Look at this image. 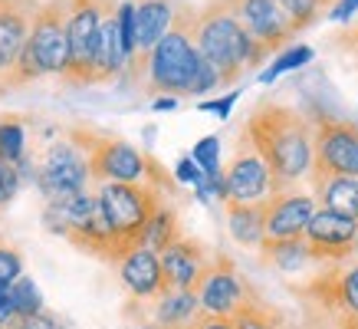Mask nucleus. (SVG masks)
Segmentation results:
<instances>
[{
	"label": "nucleus",
	"mask_w": 358,
	"mask_h": 329,
	"mask_svg": "<svg viewBox=\"0 0 358 329\" xmlns=\"http://www.w3.org/2000/svg\"><path fill=\"white\" fill-rule=\"evenodd\" d=\"M299 296L315 303L319 309H326V313H336V316L358 313V260L326 263V270H319L299 290Z\"/></svg>",
	"instance_id": "ddd939ff"
},
{
	"label": "nucleus",
	"mask_w": 358,
	"mask_h": 329,
	"mask_svg": "<svg viewBox=\"0 0 358 329\" xmlns=\"http://www.w3.org/2000/svg\"><path fill=\"white\" fill-rule=\"evenodd\" d=\"M23 145H27V122H23V115H3L0 119V158L10 164H20Z\"/></svg>",
	"instance_id": "a878e982"
},
{
	"label": "nucleus",
	"mask_w": 358,
	"mask_h": 329,
	"mask_svg": "<svg viewBox=\"0 0 358 329\" xmlns=\"http://www.w3.org/2000/svg\"><path fill=\"white\" fill-rule=\"evenodd\" d=\"M260 257L270 267L282 270V274H296V270H303L306 263H315L306 237H296V241H263Z\"/></svg>",
	"instance_id": "b1692460"
},
{
	"label": "nucleus",
	"mask_w": 358,
	"mask_h": 329,
	"mask_svg": "<svg viewBox=\"0 0 358 329\" xmlns=\"http://www.w3.org/2000/svg\"><path fill=\"white\" fill-rule=\"evenodd\" d=\"M69 139L86 152L96 185L119 181V185H158L162 188V181H168L164 168H158V162H155L152 155H145L138 145L125 142L119 135L92 132V129H73Z\"/></svg>",
	"instance_id": "20e7f679"
},
{
	"label": "nucleus",
	"mask_w": 358,
	"mask_h": 329,
	"mask_svg": "<svg viewBox=\"0 0 358 329\" xmlns=\"http://www.w3.org/2000/svg\"><path fill=\"white\" fill-rule=\"evenodd\" d=\"M332 175L358 178V122L322 115L315 119V158L309 178L315 181Z\"/></svg>",
	"instance_id": "0eeeda50"
},
{
	"label": "nucleus",
	"mask_w": 358,
	"mask_h": 329,
	"mask_svg": "<svg viewBox=\"0 0 358 329\" xmlns=\"http://www.w3.org/2000/svg\"><path fill=\"white\" fill-rule=\"evenodd\" d=\"M197 300H201V313L210 316H234L240 307H247L257 300L253 286L243 280V274L237 270V263L217 253L210 267H207L204 280L197 286Z\"/></svg>",
	"instance_id": "1a4fd4ad"
},
{
	"label": "nucleus",
	"mask_w": 358,
	"mask_h": 329,
	"mask_svg": "<svg viewBox=\"0 0 358 329\" xmlns=\"http://www.w3.org/2000/svg\"><path fill=\"white\" fill-rule=\"evenodd\" d=\"M89 181H92L89 158L73 139L50 145V152L43 155V164H40V175H36V185L46 195V201H66V197L86 195Z\"/></svg>",
	"instance_id": "6e6552de"
},
{
	"label": "nucleus",
	"mask_w": 358,
	"mask_h": 329,
	"mask_svg": "<svg viewBox=\"0 0 358 329\" xmlns=\"http://www.w3.org/2000/svg\"><path fill=\"white\" fill-rule=\"evenodd\" d=\"M40 76H46L43 66H40V59H36V53H33V46L27 43L20 53L13 56L10 69H7V76H3V83H0V92H10V89L30 86V83H36Z\"/></svg>",
	"instance_id": "393cba45"
},
{
	"label": "nucleus",
	"mask_w": 358,
	"mask_h": 329,
	"mask_svg": "<svg viewBox=\"0 0 358 329\" xmlns=\"http://www.w3.org/2000/svg\"><path fill=\"white\" fill-rule=\"evenodd\" d=\"M230 319H234L237 329H282V316L273 307H266L260 296L253 303H247V307H240Z\"/></svg>",
	"instance_id": "bb28decb"
},
{
	"label": "nucleus",
	"mask_w": 358,
	"mask_h": 329,
	"mask_svg": "<svg viewBox=\"0 0 358 329\" xmlns=\"http://www.w3.org/2000/svg\"><path fill=\"white\" fill-rule=\"evenodd\" d=\"M201 316L194 290H168L152 303V323L162 329H191Z\"/></svg>",
	"instance_id": "aec40b11"
},
{
	"label": "nucleus",
	"mask_w": 358,
	"mask_h": 329,
	"mask_svg": "<svg viewBox=\"0 0 358 329\" xmlns=\"http://www.w3.org/2000/svg\"><path fill=\"white\" fill-rule=\"evenodd\" d=\"M315 211H319V201L309 191H299V188L276 191L266 201V241H296V237H306V227H309Z\"/></svg>",
	"instance_id": "2eb2a0df"
},
{
	"label": "nucleus",
	"mask_w": 358,
	"mask_h": 329,
	"mask_svg": "<svg viewBox=\"0 0 358 329\" xmlns=\"http://www.w3.org/2000/svg\"><path fill=\"white\" fill-rule=\"evenodd\" d=\"M30 46L46 76H66L69 36H66V0H46L33 17Z\"/></svg>",
	"instance_id": "9b49d317"
},
{
	"label": "nucleus",
	"mask_w": 358,
	"mask_h": 329,
	"mask_svg": "<svg viewBox=\"0 0 358 329\" xmlns=\"http://www.w3.org/2000/svg\"><path fill=\"white\" fill-rule=\"evenodd\" d=\"M194 329H237L230 316H210V313H201L194 323Z\"/></svg>",
	"instance_id": "4c0bfd02"
},
{
	"label": "nucleus",
	"mask_w": 358,
	"mask_h": 329,
	"mask_svg": "<svg viewBox=\"0 0 358 329\" xmlns=\"http://www.w3.org/2000/svg\"><path fill=\"white\" fill-rule=\"evenodd\" d=\"M224 4L247 27L250 36L260 46H266L270 53H282L293 43L296 27L280 7V0H224Z\"/></svg>",
	"instance_id": "f8f14e48"
},
{
	"label": "nucleus",
	"mask_w": 358,
	"mask_h": 329,
	"mask_svg": "<svg viewBox=\"0 0 358 329\" xmlns=\"http://www.w3.org/2000/svg\"><path fill=\"white\" fill-rule=\"evenodd\" d=\"M10 300H13V309L23 313V316H33V313L46 309L43 296H40V290H36V284H33L30 276H20V280L10 286Z\"/></svg>",
	"instance_id": "c756f323"
},
{
	"label": "nucleus",
	"mask_w": 358,
	"mask_h": 329,
	"mask_svg": "<svg viewBox=\"0 0 358 329\" xmlns=\"http://www.w3.org/2000/svg\"><path fill=\"white\" fill-rule=\"evenodd\" d=\"M119 0H66V36H69V63L66 83L69 86H92V63H96L102 23Z\"/></svg>",
	"instance_id": "39448f33"
},
{
	"label": "nucleus",
	"mask_w": 358,
	"mask_h": 329,
	"mask_svg": "<svg viewBox=\"0 0 358 329\" xmlns=\"http://www.w3.org/2000/svg\"><path fill=\"white\" fill-rule=\"evenodd\" d=\"M7 313H13V300L10 293H0V316H7Z\"/></svg>",
	"instance_id": "37998d69"
},
{
	"label": "nucleus",
	"mask_w": 358,
	"mask_h": 329,
	"mask_svg": "<svg viewBox=\"0 0 358 329\" xmlns=\"http://www.w3.org/2000/svg\"><path fill=\"white\" fill-rule=\"evenodd\" d=\"M20 276H23V257H20V251L0 241V284L13 286Z\"/></svg>",
	"instance_id": "2f4dec72"
},
{
	"label": "nucleus",
	"mask_w": 358,
	"mask_h": 329,
	"mask_svg": "<svg viewBox=\"0 0 358 329\" xmlns=\"http://www.w3.org/2000/svg\"><path fill=\"white\" fill-rule=\"evenodd\" d=\"M27 323H30V316H23V313H7V316H0V329H27Z\"/></svg>",
	"instance_id": "58836bf2"
},
{
	"label": "nucleus",
	"mask_w": 358,
	"mask_h": 329,
	"mask_svg": "<svg viewBox=\"0 0 358 329\" xmlns=\"http://www.w3.org/2000/svg\"><path fill=\"white\" fill-rule=\"evenodd\" d=\"M174 178H178V181H181V185H191V188H197L201 185V181H204V168H201V164L194 162V158H191V155H185V158H181V162L174 164Z\"/></svg>",
	"instance_id": "72a5a7b5"
},
{
	"label": "nucleus",
	"mask_w": 358,
	"mask_h": 329,
	"mask_svg": "<svg viewBox=\"0 0 358 329\" xmlns=\"http://www.w3.org/2000/svg\"><path fill=\"white\" fill-rule=\"evenodd\" d=\"M181 237H185V230H181V214H178L174 204L162 201L158 211L148 218L145 230H141L138 247H148V251H155V253H164L174 241H181Z\"/></svg>",
	"instance_id": "5701e85b"
},
{
	"label": "nucleus",
	"mask_w": 358,
	"mask_h": 329,
	"mask_svg": "<svg viewBox=\"0 0 358 329\" xmlns=\"http://www.w3.org/2000/svg\"><path fill=\"white\" fill-rule=\"evenodd\" d=\"M227 208V230L230 237L247 247V251H260L266 241V201H253V204H224Z\"/></svg>",
	"instance_id": "412c9836"
},
{
	"label": "nucleus",
	"mask_w": 358,
	"mask_h": 329,
	"mask_svg": "<svg viewBox=\"0 0 358 329\" xmlns=\"http://www.w3.org/2000/svg\"><path fill=\"white\" fill-rule=\"evenodd\" d=\"M237 96H240V89H234V92H227V96L214 99V102H201L197 109H201V112H217L220 119H227L230 109H234V102H237Z\"/></svg>",
	"instance_id": "c9c22d12"
},
{
	"label": "nucleus",
	"mask_w": 358,
	"mask_h": 329,
	"mask_svg": "<svg viewBox=\"0 0 358 329\" xmlns=\"http://www.w3.org/2000/svg\"><path fill=\"white\" fill-rule=\"evenodd\" d=\"M36 10L40 0H0V50L10 59L30 43Z\"/></svg>",
	"instance_id": "a211bd4d"
},
{
	"label": "nucleus",
	"mask_w": 358,
	"mask_h": 329,
	"mask_svg": "<svg viewBox=\"0 0 358 329\" xmlns=\"http://www.w3.org/2000/svg\"><path fill=\"white\" fill-rule=\"evenodd\" d=\"M119 280L129 290V296L135 303H155L162 293H168L162 270V253L148 251V247H131L119 263Z\"/></svg>",
	"instance_id": "dca6fc26"
},
{
	"label": "nucleus",
	"mask_w": 358,
	"mask_h": 329,
	"mask_svg": "<svg viewBox=\"0 0 358 329\" xmlns=\"http://www.w3.org/2000/svg\"><path fill=\"white\" fill-rule=\"evenodd\" d=\"M197 13L201 10L191 4H178L174 27L129 66V73L138 76V86L148 96H191L194 79L204 66V56L197 50Z\"/></svg>",
	"instance_id": "f03ea898"
},
{
	"label": "nucleus",
	"mask_w": 358,
	"mask_h": 329,
	"mask_svg": "<svg viewBox=\"0 0 358 329\" xmlns=\"http://www.w3.org/2000/svg\"><path fill=\"white\" fill-rule=\"evenodd\" d=\"M135 4V33H138V56H145L164 33L174 27L178 0H131ZM135 56V59H138Z\"/></svg>",
	"instance_id": "6ab92c4d"
},
{
	"label": "nucleus",
	"mask_w": 358,
	"mask_h": 329,
	"mask_svg": "<svg viewBox=\"0 0 358 329\" xmlns=\"http://www.w3.org/2000/svg\"><path fill=\"white\" fill-rule=\"evenodd\" d=\"M332 0H280V7L286 10V17L293 20L296 33L299 30H309L313 23H319V17L329 10Z\"/></svg>",
	"instance_id": "cd10ccee"
},
{
	"label": "nucleus",
	"mask_w": 358,
	"mask_h": 329,
	"mask_svg": "<svg viewBox=\"0 0 358 329\" xmlns=\"http://www.w3.org/2000/svg\"><path fill=\"white\" fill-rule=\"evenodd\" d=\"M358 220L336 214L329 208H319L306 227V244L319 263H345L355 257Z\"/></svg>",
	"instance_id": "4468645a"
},
{
	"label": "nucleus",
	"mask_w": 358,
	"mask_h": 329,
	"mask_svg": "<svg viewBox=\"0 0 358 329\" xmlns=\"http://www.w3.org/2000/svg\"><path fill=\"white\" fill-rule=\"evenodd\" d=\"M250 145L257 148L273 175V195L289 191L313 175L315 158V122L306 112L286 106V102H270L263 99L250 109L243 122Z\"/></svg>",
	"instance_id": "f257e3e1"
},
{
	"label": "nucleus",
	"mask_w": 358,
	"mask_h": 329,
	"mask_svg": "<svg viewBox=\"0 0 358 329\" xmlns=\"http://www.w3.org/2000/svg\"><path fill=\"white\" fill-rule=\"evenodd\" d=\"M224 175H227V204H253L273 197V175L257 148L250 145L247 132H240L237 152L224 168Z\"/></svg>",
	"instance_id": "9d476101"
},
{
	"label": "nucleus",
	"mask_w": 358,
	"mask_h": 329,
	"mask_svg": "<svg viewBox=\"0 0 358 329\" xmlns=\"http://www.w3.org/2000/svg\"><path fill=\"white\" fill-rule=\"evenodd\" d=\"M336 329H358V313H345V316H338Z\"/></svg>",
	"instance_id": "79ce46f5"
},
{
	"label": "nucleus",
	"mask_w": 358,
	"mask_h": 329,
	"mask_svg": "<svg viewBox=\"0 0 358 329\" xmlns=\"http://www.w3.org/2000/svg\"><path fill=\"white\" fill-rule=\"evenodd\" d=\"M342 43H345L348 56L355 59V69H358V27L355 30H348V33H342Z\"/></svg>",
	"instance_id": "a19ab883"
},
{
	"label": "nucleus",
	"mask_w": 358,
	"mask_h": 329,
	"mask_svg": "<svg viewBox=\"0 0 358 329\" xmlns=\"http://www.w3.org/2000/svg\"><path fill=\"white\" fill-rule=\"evenodd\" d=\"M17 191H20V168L0 158V208L10 204L17 197Z\"/></svg>",
	"instance_id": "473e14b6"
},
{
	"label": "nucleus",
	"mask_w": 358,
	"mask_h": 329,
	"mask_svg": "<svg viewBox=\"0 0 358 329\" xmlns=\"http://www.w3.org/2000/svg\"><path fill=\"white\" fill-rule=\"evenodd\" d=\"M178 106H181V102H178V96H155L152 99V109L155 112H174Z\"/></svg>",
	"instance_id": "ea45409f"
},
{
	"label": "nucleus",
	"mask_w": 358,
	"mask_h": 329,
	"mask_svg": "<svg viewBox=\"0 0 358 329\" xmlns=\"http://www.w3.org/2000/svg\"><path fill=\"white\" fill-rule=\"evenodd\" d=\"M309 59H313V46H289V50H282V53L276 56L266 69H263L260 83H263V86H270L276 76L289 73V69H299V66H306Z\"/></svg>",
	"instance_id": "c85d7f7f"
},
{
	"label": "nucleus",
	"mask_w": 358,
	"mask_h": 329,
	"mask_svg": "<svg viewBox=\"0 0 358 329\" xmlns=\"http://www.w3.org/2000/svg\"><path fill=\"white\" fill-rule=\"evenodd\" d=\"M313 195L319 201V208H329L336 214L358 220V178L332 175V178H315Z\"/></svg>",
	"instance_id": "4be33fe9"
},
{
	"label": "nucleus",
	"mask_w": 358,
	"mask_h": 329,
	"mask_svg": "<svg viewBox=\"0 0 358 329\" xmlns=\"http://www.w3.org/2000/svg\"><path fill=\"white\" fill-rule=\"evenodd\" d=\"M191 158L204 168V175L220 172V139H217V135H204V139L191 148Z\"/></svg>",
	"instance_id": "7c9ffc66"
},
{
	"label": "nucleus",
	"mask_w": 358,
	"mask_h": 329,
	"mask_svg": "<svg viewBox=\"0 0 358 329\" xmlns=\"http://www.w3.org/2000/svg\"><path fill=\"white\" fill-rule=\"evenodd\" d=\"M210 251L204 247V241H197V237H181V241H174L168 251L162 253V270H164V284L168 290H194L201 286L204 280L207 267H210Z\"/></svg>",
	"instance_id": "f3484780"
},
{
	"label": "nucleus",
	"mask_w": 358,
	"mask_h": 329,
	"mask_svg": "<svg viewBox=\"0 0 358 329\" xmlns=\"http://www.w3.org/2000/svg\"><path fill=\"white\" fill-rule=\"evenodd\" d=\"M197 50L220 73L224 86L253 73L270 56V50L250 36L224 0H207L197 13Z\"/></svg>",
	"instance_id": "7ed1b4c3"
},
{
	"label": "nucleus",
	"mask_w": 358,
	"mask_h": 329,
	"mask_svg": "<svg viewBox=\"0 0 358 329\" xmlns=\"http://www.w3.org/2000/svg\"><path fill=\"white\" fill-rule=\"evenodd\" d=\"M355 260H358V237H355Z\"/></svg>",
	"instance_id": "49530a36"
},
{
	"label": "nucleus",
	"mask_w": 358,
	"mask_h": 329,
	"mask_svg": "<svg viewBox=\"0 0 358 329\" xmlns=\"http://www.w3.org/2000/svg\"><path fill=\"white\" fill-rule=\"evenodd\" d=\"M355 10H358V0H338L336 7L329 10V20L332 23H352Z\"/></svg>",
	"instance_id": "e433bc0d"
},
{
	"label": "nucleus",
	"mask_w": 358,
	"mask_h": 329,
	"mask_svg": "<svg viewBox=\"0 0 358 329\" xmlns=\"http://www.w3.org/2000/svg\"><path fill=\"white\" fill-rule=\"evenodd\" d=\"M10 63H13V59H10L7 53H3V50H0V83H3V76H7V69H10Z\"/></svg>",
	"instance_id": "c03bdc74"
},
{
	"label": "nucleus",
	"mask_w": 358,
	"mask_h": 329,
	"mask_svg": "<svg viewBox=\"0 0 358 329\" xmlns=\"http://www.w3.org/2000/svg\"><path fill=\"white\" fill-rule=\"evenodd\" d=\"M217 86H224V83H220V73L204 59V66H201V73H197V79H194L191 96H207L210 89H217Z\"/></svg>",
	"instance_id": "f704fd0d"
},
{
	"label": "nucleus",
	"mask_w": 358,
	"mask_h": 329,
	"mask_svg": "<svg viewBox=\"0 0 358 329\" xmlns=\"http://www.w3.org/2000/svg\"><path fill=\"white\" fill-rule=\"evenodd\" d=\"M138 329H162V326H155V323H145V326H138Z\"/></svg>",
	"instance_id": "a18cd8bd"
},
{
	"label": "nucleus",
	"mask_w": 358,
	"mask_h": 329,
	"mask_svg": "<svg viewBox=\"0 0 358 329\" xmlns=\"http://www.w3.org/2000/svg\"><path fill=\"white\" fill-rule=\"evenodd\" d=\"M96 197L106 218H109L115 237H119L122 251L129 253L131 247H138L141 230L148 224L158 204H162V188L158 185H119V181H106L96 188Z\"/></svg>",
	"instance_id": "423d86ee"
}]
</instances>
